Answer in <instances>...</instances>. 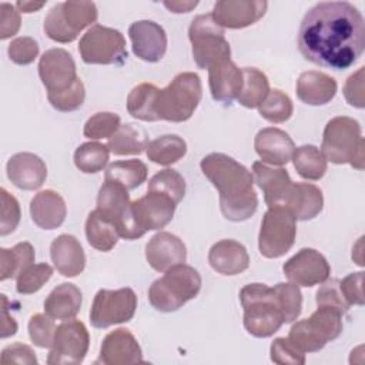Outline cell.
<instances>
[{"mask_svg": "<svg viewBox=\"0 0 365 365\" xmlns=\"http://www.w3.org/2000/svg\"><path fill=\"white\" fill-rule=\"evenodd\" d=\"M298 48L308 61L334 70L356 63L365 50V21L348 1H321L304 16Z\"/></svg>", "mask_w": 365, "mask_h": 365, "instance_id": "cell-1", "label": "cell"}, {"mask_svg": "<svg viewBox=\"0 0 365 365\" xmlns=\"http://www.w3.org/2000/svg\"><path fill=\"white\" fill-rule=\"evenodd\" d=\"M201 171L220 192V208L230 221H245L258 208L254 175L242 164L222 153H211L201 160Z\"/></svg>", "mask_w": 365, "mask_h": 365, "instance_id": "cell-2", "label": "cell"}, {"mask_svg": "<svg viewBox=\"0 0 365 365\" xmlns=\"http://www.w3.org/2000/svg\"><path fill=\"white\" fill-rule=\"evenodd\" d=\"M244 308V327L257 338L274 335L284 324V318L274 289L265 284L254 282L240 291Z\"/></svg>", "mask_w": 365, "mask_h": 365, "instance_id": "cell-3", "label": "cell"}, {"mask_svg": "<svg viewBox=\"0 0 365 365\" xmlns=\"http://www.w3.org/2000/svg\"><path fill=\"white\" fill-rule=\"evenodd\" d=\"M364 147L361 125L356 120L339 115L331 118L322 135V154L334 164H349L356 170H364Z\"/></svg>", "mask_w": 365, "mask_h": 365, "instance_id": "cell-4", "label": "cell"}, {"mask_svg": "<svg viewBox=\"0 0 365 365\" xmlns=\"http://www.w3.org/2000/svg\"><path fill=\"white\" fill-rule=\"evenodd\" d=\"M201 289V275L185 264H180L155 279L148 289L150 304L161 312H174L187 301L195 298Z\"/></svg>", "mask_w": 365, "mask_h": 365, "instance_id": "cell-5", "label": "cell"}, {"mask_svg": "<svg viewBox=\"0 0 365 365\" xmlns=\"http://www.w3.org/2000/svg\"><path fill=\"white\" fill-rule=\"evenodd\" d=\"M202 97L200 76L191 71L180 73L165 87L158 90L155 114L158 120L182 123L191 118Z\"/></svg>", "mask_w": 365, "mask_h": 365, "instance_id": "cell-6", "label": "cell"}, {"mask_svg": "<svg viewBox=\"0 0 365 365\" xmlns=\"http://www.w3.org/2000/svg\"><path fill=\"white\" fill-rule=\"evenodd\" d=\"M342 314L332 308L318 307L307 319L294 324L288 334V341L301 352H317L328 342L342 334Z\"/></svg>", "mask_w": 365, "mask_h": 365, "instance_id": "cell-7", "label": "cell"}, {"mask_svg": "<svg viewBox=\"0 0 365 365\" xmlns=\"http://www.w3.org/2000/svg\"><path fill=\"white\" fill-rule=\"evenodd\" d=\"M188 38L192 44V58L200 68L208 70L231 60V47L224 37V29L211 14H200L191 21Z\"/></svg>", "mask_w": 365, "mask_h": 365, "instance_id": "cell-8", "label": "cell"}, {"mask_svg": "<svg viewBox=\"0 0 365 365\" xmlns=\"http://www.w3.org/2000/svg\"><path fill=\"white\" fill-rule=\"evenodd\" d=\"M97 7L93 1H64L50 9L44 19V31L57 43H71L78 33L97 20Z\"/></svg>", "mask_w": 365, "mask_h": 365, "instance_id": "cell-9", "label": "cell"}, {"mask_svg": "<svg viewBox=\"0 0 365 365\" xmlns=\"http://www.w3.org/2000/svg\"><path fill=\"white\" fill-rule=\"evenodd\" d=\"M78 51L87 64L121 66L127 60L124 36L111 27L101 24L91 26L80 38Z\"/></svg>", "mask_w": 365, "mask_h": 365, "instance_id": "cell-10", "label": "cell"}, {"mask_svg": "<svg viewBox=\"0 0 365 365\" xmlns=\"http://www.w3.org/2000/svg\"><path fill=\"white\" fill-rule=\"evenodd\" d=\"M297 235V220L284 207H269L261 221L258 248L265 258H279L291 250Z\"/></svg>", "mask_w": 365, "mask_h": 365, "instance_id": "cell-11", "label": "cell"}, {"mask_svg": "<svg viewBox=\"0 0 365 365\" xmlns=\"http://www.w3.org/2000/svg\"><path fill=\"white\" fill-rule=\"evenodd\" d=\"M97 208L114 222L120 237L125 240H137L144 235L135 221L133 201H130L128 191L124 187L111 181H104L98 190Z\"/></svg>", "mask_w": 365, "mask_h": 365, "instance_id": "cell-12", "label": "cell"}, {"mask_svg": "<svg viewBox=\"0 0 365 365\" xmlns=\"http://www.w3.org/2000/svg\"><path fill=\"white\" fill-rule=\"evenodd\" d=\"M137 308V297L131 288L100 289L90 309V322L94 328H108L128 322Z\"/></svg>", "mask_w": 365, "mask_h": 365, "instance_id": "cell-13", "label": "cell"}, {"mask_svg": "<svg viewBox=\"0 0 365 365\" xmlns=\"http://www.w3.org/2000/svg\"><path fill=\"white\" fill-rule=\"evenodd\" d=\"M90 335L86 325L78 319H67L56 328L54 339L50 346L47 364L50 365H77L87 355Z\"/></svg>", "mask_w": 365, "mask_h": 365, "instance_id": "cell-14", "label": "cell"}, {"mask_svg": "<svg viewBox=\"0 0 365 365\" xmlns=\"http://www.w3.org/2000/svg\"><path fill=\"white\" fill-rule=\"evenodd\" d=\"M284 275L298 287H314L329 278L331 267L327 258L314 248H302L282 267Z\"/></svg>", "mask_w": 365, "mask_h": 365, "instance_id": "cell-15", "label": "cell"}, {"mask_svg": "<svg viewBox=\"0 0 365 365\" xmlns=\"http://www.w3.org/2000/svg\"><path fill=\"white\" fill-rule=\"evenodd\" d=\"M38 76L47 93L63 91L78 78L76 63L64 48H50L43 53L38 61Z\"/></svg>", "mask_w": 365, "mask_h": 365, "instance_id": "cell-16", "label": "cell"}, {"mask_svg": "<svg viewBox=\"0 0 365 365\" xmlns=\"http://www.w3.org/2000/svg\"><path fill=\"white\" fill-rule=\"evenodd\" d=\"M175 207L170 197L157 191H147L145 195L133 201L135 221L144 234L164 228L173 220Z\"/></svg>", "mask_w": 365, "mask_h": 365, "instance_id": "cell-17", "label": "cell"}, {"mask_svg": "<svg viewBox=\"0 0 365 365\" xmlns=\"http://www.w3.org/2000/svg\"><path fill=\"white\" fill-rule=\"evenodd\" d=\"M262 0H221L212 7V19L222 29H244L257 23L267 11Z\"/></svg>", "mask_w": 365, "mask_h": 365, "instance_id": "cell-18", "label": "cell"}, {"mask_svg": "<svg viewBox=\"0 0 365 365\" xmlns=\"http://www.w3.org/2000/svg\"><path fill=\"white\" fill-rule=\"evenodd\" d=\"M133 53L148 63L160 61L167 50V34L153 20H138L128 27Z\"/></svg>", "mask_w": 365, "mask_h": 365, "instance_id": "cell-19", "label": "cell"}, {"mask_svg": "<svg viewBox=\"0 0 365 365\" xmlns=\"http://www.w3.org/2000/svg\"><path fill=\"white\" fill-rule=\"evenodd\" d=\"M145 259L158 272H165L187 259V248L177 235L160 231L145 245Z\"/></svg>", "mask_w": 365, "mask_h": 365, "instance_id": "cell-20", "label": "cell"}, {"mask_svg": "<svg viewBox=\"0 0 365 365\" xmlns=\"http://www.w3.org/2000/svg\"><path fill=\"white\" fill-rule=\"evenodd\" d=\"M97 362L104 365H133L143 362V352L135 336L125 328L106 335Z\"/></svg>", "mask_w": 365, "mask_h": 365, "instance_id": "cell-21", "label": "cell"}, {"mask_svg": "<svg viewBox=\"0 0 365 365\" xmlns=\"http://www.w3.org/2000/svg\"><path fill=\"white\" fill-rule=\"evenodd\" d=\"M9 180L20 190L31 191L40 188L47 177L46 163L33 153H17L6 165Z\"/></svg>", "mask_w": 365, "mask_h": 365, "instance_id": "cell-22", "label": "cell"}, {"mask_svg": "<svg viewBox=\"0 0 365 365\" xmlns=\"http://www.w3.org/2000/svg\"><path fill=\"white\" fill-rule=\"evenodd\" d=\"M254 148L259 155L261 163L284 165L292 158L295 144L284 130L277 127H267L257 133Z\"/></svg>", "mask_w": 365, "mask_h": 365, "instance_id": "cell-23", "label": "cell"}, {"mask_svg": "<svg viewBox=\"0 0 365 365\" xmlns=\"http://www.w3.org/2000/svg\"><path fill=\"white\" fill-rule=\"evenodd\" d=\"M279 207L287 208L295 220H312L322 211V191L309 182H292Z\"/></svg>", "mask_w": 365, "mask_h": 365, "instance_id": "cell-24", "label": "cell"}, {"mask_svg": "<svg viewBox=\"0 0 365 365\" xmlns=\"http://www.w3.org/2000/svg\"><path fill=\"white\" fill-rule=\"evenodd\" d=\"M242 83V68H238L231 60L208 68L210 91L215 101L230 104L237 100L241 93Z\"/></svg>", "mask_w": 365, "mask_h": 365, "instance_id": "cell-25", "label": "cell"}, {"mask_svg": "<svg viewBox=\"0 0 365 365\" xmlns=\"http://www.w3.org/2000/svg\"><path fill=\"white\" fill-rule=\"evenodd\" d=\"M50 257L63 277H77L86 267V254L74 235L61 234L50 245Z\"/></svg>", "mask_w": 365, "mask_h": 365, "instance_id": "cell-26", "label": "cell"}, {"mask_svg": "<svg viewBox=\"0 0 365 365\" xmlns=\"http://www.w3.org/2000/svg\"><path fill=\"white\" fill-rule=\"evenodd\" d=\"M208 262L214 271L222 275H237L250 265L247 248L235 240H221L208 252Z\"/></svg>", "mask_w": 365, "mask_h": 365, "instance_id": "cell-27", "label": "cell"}, {"mask_svg": "<svg viewBox=\"0 0 365 365\" xmlns=\"http://www.w3.org/2000/svg\"><path fill=\"white\" fill-rule=\"evenodd\" d=\"M67 214V207L63 197L53 190L37 192L30 201V215L33 222L43 230L58 228Z\"/></svg>", "mask_w": 365, "mask_h": 365, "instance_id": "cell-28", "label": "cell"}, {"mask_svg": "<svg viewBox=\"0 0 365 365\" xmlns=\"http://www.w3.org/2000/svg\"><path fill=\"white\" fill-rule=\"evenodd\" d=\"M252 175L257 185L262 190L268 207H279L292 184L285 168H274L261 161L252 164Z\"/></svg>", "mask_w": 365, "mask_h": 365, "instance_id": "cell-29", "label": "cell"}, {"mask_svg": "<svg viewBox=\"0 0 365 365\" xmlns=\"http://www.w3.org/2000/svg\"><path fill=\"white\" fill-rule=\"evenodd\" d=\"M336 81L322 71H304L297 80V96L308 106H324L336 94Z\"/></svg>", "mask_w": 365, "mask_h": 365, "instance_id": "cell-30", "label": "cell"}, {"mask_svg": "<svg viewBox=\"0 0 365 365\" xmlns=\"http://www.w3.org/2000/svg\"><path fill=\"white\" fill-rule=\"evenodd\" d=\"M83 295L77 285L63 282L57 285L44 301V312L51 319H73L80 312Z\"/></svg>", "mask_w": 365, "mask_h": 365, "instance_id": "cell-31", "label": "cell"}, {"mask_svg": "<svg viewBox=\"0 0 365 365\" xmlns=\"http://www.w3.org/2000/svg\"><path fill=\"white\" fill-rule=\"evenodd\" d=\"M86 237L93 248L108 252L115 247L120 234L114 222L98 208H96L86 220Z\"/></svg>", "mask_w": 365, "mask_h": 365, "instance_id": "cell-32", "label": "cell"}, {"mask_svg": "<svg viewBox=\"0 0 365 365\" xmlns=\"http://www.w3.org/2000/svg\"><path fill=\"white\" fill-rule=\"evenodd\" d=\"M147 145V133L133 124H121L107 141V147L114 155H140Z\"/></svg>", "mask_w": 365, "mask_h": 365, "instance_id": "cell-33", "label": "cell"}, {"mask_svg": "<svg viewBox=\"0 0 365 365\" xmlns=\"http://www.w3.org/2000/svg\"><path fill=\"white\" fill-rule=\"evenodd\" d=\"M36 258L30 242L23 241L13 248H0V281L17 278L23 271L33 265Z\"/></svg>", "mask_w": 365, "mask_h": 365, "instance_id": "cell-34", "label": "cell"}, {"mask_svg": "<svg viewBox=\"0 0 365 365\" xmlns=\"http://www.w3.org/2000/svg\"><path fill=\"white\" fill-rule=\"evenodd\" d=\"M104 180L115 182L130 191L140 187L147 180V167L140 160L115 161L107 167Z\"/></svg>", "mask_w": 365, "mask_h": 365, "instance_id": "cell-35", "label": "cell"}, {"mask_svg": "<svg viewBox=\"0 0 365 365\" xmlns=\"http://www.w3.org/2000/svg\"><path fill=\"white\" fill-rule=\"evenodd\" d=\"M145 153L153 163L171 165L185 155L187 143L177 134H165L148 143Z\"/></svg>", "mask_w": 365, "mask_h": 365, "instance_id": "cell-36", "label": "cell"}, {"mask_svg": "<svg viewBox=\"0 0 365 365\" xmlns=\"http://www.w3.org/2000/svg\"><path fill=\"white\" fill-rule=\"evenodd\" d=\"M160 88L151 83L135 86L127 97L128 113L141 121H158L155 114V98Z\"/></svg>", "mask_w": 365, "mask_h": 365, "instance_id": "cell-37", "label": "cell"}, {"mask_svg": "<svg viewBox=\"0 0 365 365\" xmlns=\"http://www.w3.org/2000/svg\"><path fill=\"white\" fill-rule=\"evenodd\" d=\"M291 160L297 173L305 180L317 181L322 178L327 171V158L321 150L312 144H305L295 148Z\"/></svg>", "mask_w": 365, "mask_h": 365, "instance_id": "cell-38", "label": "cell"}, {"mask_svg": "<svg viewBox=\"0 0 365 365\" xmlns=\"http://www.w3.org/2000/svg\"><path fill=\"white\" fill-rule=\"evenodd\" d=\"M242 76L244 83L237 100L241 106L247 108H255L264 101V98L269 93L268 78L262 71L254 67H244Z\"/></svg>", "mask_w": 365, "mask_h": 365, "instance_id": "cell-39", "label": "cell"}, {"mask_svg": "<svg viewBox=\"0 0 365 365\" xmlns=\"http://www.w3.org/2000/svg\"><path fill=\"white\" fill-rule=\"evenodd\" d=\"M108 153V147L101 143H84L78 145L74 153V164L81 173L94 174L107 165Z\"/></svg>", "mask_w": 365, "mask_h": 365, "instance_id": "cell-40", "label": "cell"}, {"mask_svg": "<svg viewBox=\"0 0 365 365\" xmlns=\"http://www.w3.org/2000/svg\"><path fill=\"white\" fill-rule=\"evenodd\" d=\"M258 111L261 117H264L269 123L279 124L289 120L294 111V106L291 98L285 93H282L278 88H274L269 90L264 101L258 106Z\"/></svg>", "mask_w": 365, "mask_h": 365, "instance_id": "cell-41", "label": "cell"}, {"mask_svg": "<svg viewBox=\"0 0 365 365\" xmlns=\"http://www.w3.org/2000/svg\"><path fill=\"white\" fill-rule=\"evenodd\" d=\"M147 191L161 192L170 197L175 204H178L185 194V181L178 171L173 168H165L150 178Z\"/></svg>", "mask_w": 365, "mask_h": 365, "instance_id": "cell-42", "label": "cell"}, {"mask_svg": "<svg viewBox=\"0 0 365 365\" xmlns=\"http://www.w3.org/2000/svg\"><path fill=\"white\" fill-rule=\"evenodd\" d=\"M272 289L278 301L284 324L294 322L299 317L302 308V294L298 285L289 282H279L274 285Z\"/></svg>", "mask_w": 365, "mask_h": 365, "instance_id": "cell-43", "label": "cell"}, {"mask_svg": "<svg viewBox=\"0 0 365 365\" xmlns=\"http://www.w3.org/2000/svg\"><path fill=\"white\" fill-rule=\"evenodd\" d=\"M120 117L115 113L101 111L91 115L86 124L83 134L90 140H100V138H110L120 127Z\"/></svg>", "mask_w": 365, "mask_h": 365, "instance_id": "cell-44", "label": "cell"}, {"mask_svg": "<svg viewBox=\"0 0 365 365\" xmlns=\"http://www.w3.org/2000/svg\"><path fill=\"white\" fill-rule=\"evenodd\" d=\"M51 275H53V268L46 262L30 265L26 271H23L17 277L16 289L19 294H23V295L34 294L43 288V285L51 278Z\"/></svg>", "mask_w": 365, "mask_h": 365, "instance_id": "cell-45", "label": "cell"}, {"mask_svg": "<svg viewBox=\"0 0 365 365\" xmlns=\"http://www.w3.org/2000/svg\"><path fill=\"white\" fill-rule=\"evenodd\" d=\"M47 97H48L50 104L56 110L68 113V111H74L83 106L84 98H86V88H84L83 81L80 78H77L71 87H68L63 91L47 93Z\"/></svg>", "mask_w": 365, "mask_h": 365, "instance_id": "cell-46", "label": "cell"}, {"mask_svg": "<svg viewBox=\"0 0 365 365\" xmlns=\"http://www.w3.org/2000/svg\"><path fill=\"white\" fill-rule=\"evenodd\" d=\"M56 325L53 319L43 314H36L29 321V336L38 348H50L54 339Z\"/></svg>", "mask_w": 365, "mask_h": 365, "instance_id": "cell-47", "label": "cell"}, {"mask_svg": "<svg viewBox=\"0 0 365 365\" xmlns=\"http://www.w3.org/2000/svg\"><path fill=\"white\" fill-rule=\"evenodd\" d=\"M315 301L318 307L332 308L338 311L339 314H345L349 309V304L345 301L341 288H339V279H329L315 294Z\"/></svg>", "mask_w": 365, "mask_h": 365, "instance_id": "cell-48", "label": "cell"}, {"mask_svg": "<svg viewBox=\"0 0 365 365\" xmlns=\"http://www.w3.org/2000/svg\"><path fill=\"white\" fill-rule=\"evenodd\" d=\"M271 361L278 365H304L305 354L298 351L288 338H275L269 348Z\"/></svg>", "mask_w": 365, "mask_h": 365, "instance_id": "cell-49", "label": "cell"}, {"mask_svg": "<svg viewBox=\"0 0 365 365\" xmlns=\"http://www.w3.org/2000/svg\"><path fill=\"white\" fill-rule=\"evenodd\" d=\"M7 54L13 63L19 66H27L33 63L38 56V44L31 37H17L9 44Z\"/></svg>", "mask_w": 365, "mask_h": 365, "instance_id": "cell-50", "label": "cell"}, {"mask_svg": "<svg viewBox=\"0 0 365 365\" xmlns=\"http://www.w3.org/2000/svg\"><path fill=\"white\" fill-rule=\"evenodd\" d=\"M1 194V222L0 234L4 237L13 232L20 222V205L19 201L9 194L4 188L0 190Z\"/></svg>", "mask_w": 365, "mask_h": 365, "instance_id": "cell-51", "label": "cell"}, {"mask_svg": "<svg viewBox=\"0 0 365 365\" xmlns=\"http://www.w3.org/2000/svg\"><path fill=\"white\" fill-rule=\"evenodd\" d=\"M364 73L365 67H359L354 74H351L344 86V96L349 106L362 108L364 107Z\"/></svg>", "mask_w": 365, "mask_h": 365, "instance_id": "cell-52", "label": "cell"}, {"mask_svg": "<svg viewBox=\"0 0 365 365\" xmlns=\"http://www.w3.org/2000/svg\"><path fill=\"white\" fill-rule=\"evenodd\" d=\"M364 272H352L339 281L341 292L349 305H364V291H362Z\"/></svg>", "mask_w": 365, "mask_h": 365, "instance_id": "cell-53", "label": "cell"}, {"mask_svg": "<svg viewBox=\"0 0 365 365\" xmlns=\"http://www.w3.org/2000/svg\"><path fill=\"white\" fill-rule=\"evenodd\" d=\"M20 13L16 6L9 3L0 4V38L6 40L20 30Z\"/></svg>", "mask_w": 365, "mask_h": 365, "instance_id": "cell-54", "label": "cell"}, {"mask_svg": "<svg viewBox=\"0 0 365 365\" xmlns=\"http://www.w3.org/2000/svg\"><path fill=\"white\" fill-rule=\"evenodd\" d=\"M1 364L3 365H7V364H27V365L34 364L36 365L37 358L34 351L29 345L16 342L6 346L1 351Z\"/></svg>", "mask_w": 365, "mask_h": 365, "instance_id": "cell-55", "label": "cell"}, {"mask_svg": "<svg viewBox=\"0 0 365 365\" xmlns=\"http://www.w3.org/2000/svg\"><path fill=\"white\" fill-rule=\"evenodd\" d=\"M1 302H3V321H1V338H7L10 335H14L17 331V322L13 317H9L7 311V297L1 294Z\"/></svg>", "mask_w": 365, "mask_h": 365, "instance_id": "cell-56", "label": "cell"}, {"mask_svg": "<svg viewBox=\"0 0 365 365\" xmlns=\"http://www.w3.org/2000/svg\"><path fill=\"white\" fill-rule=\"evenodd\" d=\"M198 1H164V6L173 13H188L197 7Z\"/></svg>", "mask_w": 365, "mask_h": 365, "instance_id": "cell-57", "label": "cell"}, {"mask_svg": "<svg viewBox=\"0 0 365 365\" xmlns=\"http://www.w3.org/2000/svg\"><path fill=\"white\" fill-rule=\"evenodd\" d=\"M44 4V1H17L16 7L23 13H33L40 10Z\"/></svg>", "mask_w": 365, "mask_h": 365, "instance_id": "cell-58", "label": "cell"}]
</instances>
